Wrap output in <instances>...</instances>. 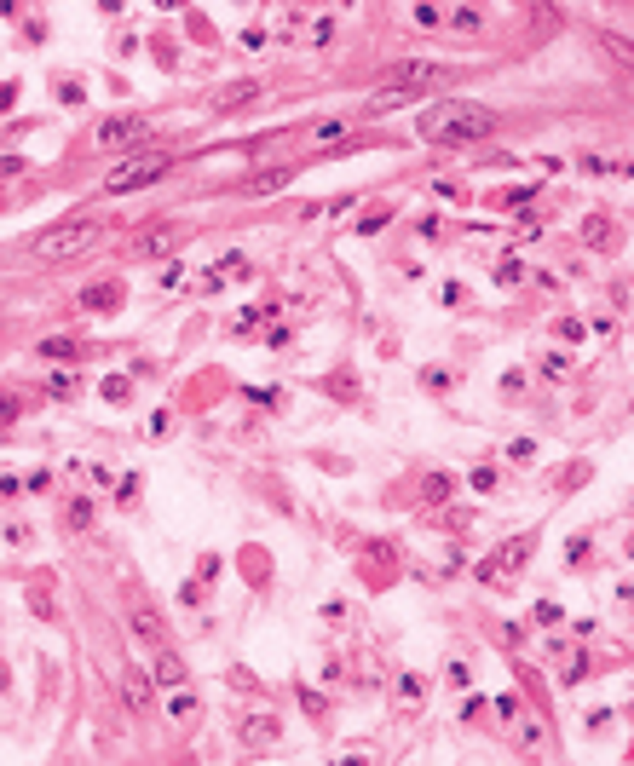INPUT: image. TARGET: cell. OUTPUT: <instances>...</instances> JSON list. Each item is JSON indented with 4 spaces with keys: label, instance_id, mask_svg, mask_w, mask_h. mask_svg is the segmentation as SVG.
Wrapping results in <instances>:
<instances>
[{
    "label": "cell",
    "instance_id": "cell-24",
    "mask_svg": "<svg viewBox=\"0 0 634 766\" xmlns=\"http://www.w3.org/2000/svg\"><path fill=\"white\" fill-rule=\"evenodd\" d=\"M542 375H548V380H560V375H565V358H560V352H554V358H542Z\"/></svg>",
    "mask_w": 634,
    "mask_h": 766
},
{
    "label": "cell",
    "instance_id": "cell-13",
    "mask_svg": "<svg viewBox=\"0 0 634 766\" xmlns=\"http://www.w3.org/2000/svg\"><path fill=\"white\" fill-rule=\"evenodd\" d=\"M127 703H133V709H145V703H150V680H139V674L127 680Z\"/></svg>",
    "mask_w": 634,
    "mask_h": 766
},
{
    "label": "cell",
    "instance_id": "cell-19",
    "mask_svg": "<svg viewBox=\"0 0 634 766\" xmlns=\"http://www.w3.org/2000/svg\"><path fill=\"white\" fill-rule=\"evenodd\" d=\"M329 40H334V23L317 18V23H312V47H329Z\"/></svg>",
    "mask_w": 634,
    "mask_h": 766
},
{
    "label": "cell",
    "instance_id": "cell-17",
    "mask_svg": "<svg viewBox=\"0 0 634 766\" xmlns=\"http://www.w3.org/2000/svg\"><path fill=\"white\" fill-rule=\"evenodd\" d=\"M69 525L87 530V525H93V501H75V507H69Z\"/></svg>",
    "mask_w": 634,
    "mask_h": 766
},
{
    "label": "cell",
    "instance_id": "cell-23",
    "mask_svg": "<svg viewBox=\"0 0 634 766\" xmlns=\"http://www.w3.org/2000/svg\"><path fill=\"white\" fill-rule=\"evenodd\" d=\"M47 392H52V398H69V392H75V380H69V375H52V380H47Z\"/></svg>",
    "mask_w": 634,
    "mask_h": 766
},
{
    "label": "cell",
    "instance_id": "cell-1",
    "mask_svg": "<svg viewBox=\"0 0 634 766\" xmlns=\"http://www.w3.org/2000/svg\"><path fill=\"white\" fill-rule=\"evenodd\" d=\"M415 133L433 139V144H473V139L496 133V115L479 110V104H468V98H461V104H433V110H421Z\"/></svg>",
    "mask_w": 634,
    "mask_h": 766
},
{
    "label": "cell",
    "instance_id": "cell-9",
    "mask_svg": "<svg viewBox=\"0 0 634 766\" xmlns=\"http://www.w3.org/2000/svg\"><path fill=\"white\" fill-rule=\"evenodd\" d=\"M156 680H167V686H179V680H185V663H179L174 651H162V657H156Z\"/></svg>",
    "mask_w": 634,
    "mask_h": 766
},
{
    "label": "cell",
    "instance_id": "cell-22",
    "mask_svg": "<svg viewBox=\"0 0 634 766\" xmlns=\"http://www.w3.org/2000/svg\"><path fill=\"white\" fill-rule=\"evenodd\" d=\"M387 219H392V214H387V207H375V214H363V236H375V231H380V225H387Z\"/></svg>",
    "mask_w": 634,
    "mask_h": 766
},
{
    "label": "cell",
    "instance_id": "cell-12",
    "mask_svg": "<svg viewBox=\"0 0 634 766\" xmlns=\"http://www.w3.org/2000/svg\"><path fill=\"white\" fill-rule=\"evenodd\" d=\"M496 282H502V288H514V282H525V265H519V260H502V265H496Z\"/></svg>",
    "mask_w": 634,
    "mask_h": 766
},
{
    "label": "cell",
    "instance_id": "cell-14",
    "mask_svg": "<svg viewBox=\"0 0 634 766\" xmlns=\"http://www.w3.org/2000/svg\"><path fill=\"white\" fill-rule=\"evenodd\" d=\"M18 415H23V398H18V392H0V427L18 421Z\"/></svg>",
    "mask_w": 634,
    "mask_h": 766
},
{
    "label": "cell",
    "instance_id": "cell-4",
    "mask_svg": "<svg viewBox=\"0 0 634 766\" xmlns=\"http://www.w3.org/2000/svg\"><path fill=\"white\" fill-rule=\"evenodd\" d=\"M167 173V156L162 150H133L121 167H110L104 173V190L110 196H127V190H139V185H150V179H162Z\"/></svg>",
    "mask_w": 634,
    "mask_h": 766
},
{
    "label": "cell",
    "instance_id": "cell-6",
    "mask_svg": "<svg viewBox=\"0 0 634 766\" xmlns=\"http://www.w3.org/2000/svg\"><path fill=\"white\" fill-rule=\"evenodd\" d=\"M277 732H283V726H277L271 714H248V720H242V743H248V749H271Z\"/></svg>",
    "mask_w": 634,
    "mask_h": 766
},
{
    "label": "cell",
    "instance_id": "cell-20",
    "mask_svg": "<svg viewBox=\"0 0 634 766\" xmlns=\"http://www.w3.org/2000/svg\"><path fill=\"white\" fill-rule=\"evenodd\" d=\"M502 392H507V398H519V392H525V375H519V369H507V375H502Z\"/></svg>",
    "mask_w": 634,
    "mask_h": 766
},
{
    "label": "cell",
    "instance_id": "cell-10",
    "mask_svg": "<svg viewBox=\"0 0 634 766\" xmlns=\"http://www.w3.org/2000/svg\"><path fill=\"white\" fill-rule=\"evenodd\" d=\"M277 185H288V167H277V173H260V179L248 185V196H271Z\"/></svg>",
    "mask_w": 634,
    "mask_h": 766
},
{
    "label": "cell",
    "instance_id": "cell-5",
    "mask_svg": "<svg viewBox=\"0 0 634 766\" xmlns=\"http://www.w3.org/2000/svg\"><path fill=\"white\" fill-rule=\"evenodd\" d=\"M145 139V115H104L98 121V150H127Z\"/></svg>",
    "mask_w": 634,
    "mask_h": 766
},
{
    "label": "cell",
    "instance_id": "cell-3",
    "mask_svg": "<svg viewBox=\"0 0 634 766\" xmlns=\"http://www.w3.org/2000/svg\"><path fill=\"white\" fill-rule=\"evenodd\" d=\"M98 236H104L98 219H64V225L35 236V260H75V253H87Z\"/></svg>",
    "mask_w": 634,
    "mask_h": 766
},
{
    "label": "cell",
    "instance_id": "cell-26",
    "mask_svg": "<svg viewBox=\"0 0 634 766\" xmlns=\"http://www.w3.org/2000/svg\"><path fill=\"white\" fill-rule=\"evenodd\" d=\"M519 738H525V743L536 749V743H542V726H536V720H519Z\"/></svg>",
    "mask_w": 634,
    "mask_h": 766
},
{
    "label": "cell",
    "instance_id": "cell-16",
    "mask_svg": "<svg viewBox=\"0 0 634 766\" xmlns=\"http://www.w3.org/2000/svg\"><path fill=\"white\" fill-rule=\"evenodd\" d=\"M167 248H174V231H156L150 242H139V253H167Z\"/></svg>",
    "mask_w": 634,
    "mask_h": 766
},
{
    "label": "cell",
    "instance_id": "cell-15",
    "mask_svg": "<svg viewBox=\"0 0 634 766\" xmlns=\"http://www.w3.org/2000/svg\"><path fill=\"white\" fill-rule=\"evenodd\" d=\"M40 358H75V340H40Z\"/></svg>",
    "mask_w": 634,
    "mask_h": 766
},
{
    "label": "cell",
    "instance_id": "cell-18",
    "mask_svg": "<svg viewBox=\"0 0 634 766\" xmlns=\"http://www.w3.org/2000/svg\"><path fill=\"white\" fill-rule=\"evenodd\" d=\"M415 23H421V29L438 23V6H433V0H415Z\"/></svg>",
    "mask_w": 634,
    "mask_h": 766
},
{
    "label": "cell",
    "instance_id": "cell-25",
    "mask_svg": "<svg viewBox=\"0 0 634 766\" xmlns=\"http://www.w3.org/2000/svg\"><path fill=\"white\" fill-rule=\"evenodd\" d=\"M104 398L110 404H127V380H104Z\"/></svg>",
    "mask_w": 634,
    "mask_h": 766
},
{
    "label": "cell",
    "instance_id": "cell-11",
    "mask_svg": "<svg viewBox=\"0 0 634 766\" xmlns=\"http://www.w3.org/2000/svg\"><path fill=\"white\" fill-rule=\"evenodd\" d=\"M133 628L145 634V640H162V617H156V611H145V605L133 611Z\"/></svg>",
    "mask_w": 634,
    "mask_h": 766
},
{
    "label": "cell",
    "instance_id": "cell-8",
    "mask_svg": "<svg viewBox=\"0 0 634 766\" xmlns=\"http://www.w3.org/2000/svg\"><path fill=\"white\" fill-rule=\"evenodd\" d=\"M81 300H87L93 311H115V306H121V288H115V282H104V288H87Z\"/></svg>",
    "mask_w": 634,
    "mask_h": 766
},
{
    "label": "cell",
    "instance_id": "cell-27",
    "mask_svg": "<svg viewBox=\"0 0 634 766\" xmlns=\"http://www.w3.org/2000/svg\"><path fill=\"white\" fill-rule=\"evenodd\" d=\"M12 98H18V81H6V87H0V115L12 110Z\"/></svg>",
    "mask_w": 634,
    "mask_h": 766
},
{
    "label": "cell",
    "instance_id": "cell-7",
    "mask_svg": "<svg viewBox=\"0 0 634 766\" xmlns=\"http://www.w3.org/2000/svg\"><path fill=\"white\" fill-rule=\"evenodd\" d=\"M525 553H531V536H519V542H507V547L496 553V559H502V571H514V576H519V571H525Z\"/></svg>",
    "mask_w": 634,
    "mask_h": 766
},
{
    "label": "cell",
    "instance_id": "cell-28",
    "mask_svg": "<svg viewBox=\"0 0 634 766\" xmlns=\"http://www.w3.org/2000/svg\"><path fill=\"white\" fill-rule=\"evenodd\" d=\"M341 6H358V0H341Z\"/></svg>",
    "mask_w": 634,
    "mask_h": 766
},
{
    "label": "cell",
    "instance_id": "cell-21",
    "mask_svg": "<svg viewBox=\"0 0 634 766\" xmlns=\"http://www.w3.org/2000/svg\"><path fill=\"white\" fill-rule=\"evenodd\" d=\"M554 334H560V340H582V323H577V317H560Z\"/></svg>",
    "mask_w": 634,
    "mask_h": 766
},
{
    "label": "cell",
    "instance_id": "cell-2",
    "mask_svg": "<svg viewBox=\"0 0 634 766\" xmlns=\"http://www.w3.org/2000/svg\"><path fill=\"white\" fill-rule=\"evenodd\" d=\"M455 75H461V69H450V64L415 58V64H398V69L380 75V93H387V98H421V93H433V87H450Z\"/></svg>",
    "mask_w": 634,
    "mask_h": 766
}]
</instances>
